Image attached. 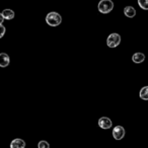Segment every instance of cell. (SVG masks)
Here are the masks:
<instances>
[{
  "mask_svg": "<svg viewBox=\"0 0 148 148\" xmlns=\"http://www.w3.org/2000/svg\"><path fill=\"white\" fill-rule=\"evenodd\" d=\"M5 34V27L3 25H0V39L4 36Z\"/></svg>",
  "mask_w": 148,
  "mask_h": 148,
  "instance_id": "cell-14",
  "label": "cell"
},
{
  "mask_svg": "<svg viewBox=\"0 0 148 148\" xmlns=\"http://www.w3.org/2000/svg\"><path fill=\"white\" fill-rule=\"evenodd\" d=\"M2 15L4 16L5 19L10 21V19H13V17H14L15 14H14V11L11 10V9H5V10H3Z\"/></svg>",
  "mask_w": 148,
  "mask_h": 148,
  "instance_id": "cell-10",
  "label": "cell"
},
{
  "mask_svg": "<svg viewBox=\"0 0 148 148\" xmlns=\"http://www.w3.org/2000/svg\"><path fill=\"white\" fill-rule=\"evenodd\" d=\"M121 43V36L119 34H111L108 37L107 40V45L110 48H116L120 45Z\"/></svg>",
  "mask_w": 148,
  "mask_h": 148,
  "instance_id": "cell-3",
  "label": "cell"
},
{
  "mask_svg": "<svg viewBox=\"0 0 148 148\" xmlns=\"http://www.w3.org/2000/svg\"><path fill=\"white\" fill-rule=\"evenodd\" d=\"M10 148H25V142L23 139H14L11 141Z\"/></svg>",
  "mask_w": 148,
  "mask_h": 148,
  "instance_id": "cell-7",
  "label": "cell"
},
{
  "mask_svg": "<svg viewBox=\"0 0 148 148\" xmlns=\"http://www.w3.org/2000/svg\"><path fill=\"white\" fill-rule=\"evenodd\" d=\"M145 59V55L143 53H135L133 56H132V60H133L134 63H141V62L144 61Z\"/></svg>",
  "mask_w": 148,
  "mask_h": 148,
  "instance_id": "cell-9",
  "label": "cell"
},
{
  "mask_svg": "<svg viewBox=\"0 0 148 148\" xmlns=\"http://www.w3.org/2000/svg\"><path fill=\"white\" fill-rule=\"evenodd\" d=\"M38 148H50V144L45 140H42L38 144Z\"/></svg>",
  "mask_w": 148,
  "mask_h": 148,
  "instance_id": "cell-13",
  "label": "cell"
},
{
  "mask_svg": "<svg viewBox=\"0 0 148 148\" xmlns=\"http://www.w3.org/2000/svg\"><path fill=\"white\" fill-rule=\"evenodd\" d=\"M114 2L112 0H101L99 3V10L101 13H109L113 10Z\"/></svg>",
  "mask_w": 148,
  "mask_h": 148,
  "instance_id": "cell-2",
  "label": "cell"
},
{
  "mask_svg": "<svg viewBox=\"0 0 148 148\" xmlns=\"http://www.w3.org/2000/svg\"><path fill=\"white\" fill-rule=\"evenodd\" d=\"M138 5L144 10H148V0H138Z\"/></svg>",
  "mask_w": 148,
  "mask_h": 148,
  "instance_id": "cell-12",
  "label": "cell"
},
{
  "mask_svg": "<svg viewBox=\"0 0 148 148\" xmlns=\"http://www.w3.org/2000/svg\"><path fill=\"white\" fill-rule=\"evenodd\" d=\"M139 95L142 99H144V101H148V86L142 87L141 90H140Z\"/></svg>",
  "mask_w": 148,
  "mask_h": 148,
  "instance_id": "cell-11",
  "label": "cell"
},
{
  "mask_svg": "<svg viewBox=\"0 0 148 148\" xmlns=\"http://www.w3.org/2000/svg\"><path fill=\"white\" fill-rule=\"evenodd\" d=\"M46 23L51 27H57L62 23V17L58 12H49L46 16Z\"/></svg>",
  "mask_w": 148,
  "mask_h": 148,
  "instance_id": "cell-1",
  "label": "cell"
},
{
  "mask_svg": "<svg viewBox=\"0 0 148 148\" xmlns=\"http://www.w3.org/2000/svg\"><path fill=\"white\" fill-rule=\"evenodd\" d=\"M10 63V59L9 56L5 53H0V67H7Z\"/></svg>",
  "mask_w": 148,
  "mask_h": 148,
  "instance_id": "cell-6",
  "label": "cell"
},
{
  "mask_svg": "<svg viewBox=\"0 0 148 148\" xmlns=\"http://www.w3.org/2000/svg\"><path fill=\"white\" fill-rule=\"evenodd\" d=\"M4 16L2 15V13H0V25H2L3 23V21H4Z\"/></svg>",
  "mask_w": 148,
  "mask_h": 148,
  "instance_id": "cell-15",
  "label": "cell"
},
{
  "mask_svg": "<svg viewBox=\"0 0 148 148\" xmlns=\"http://www.w3.org/2000/svg\"><path fill=\"white\" fill-rule=\"evenodd\" d=\"M125 136V129L122 126H116L113 129V137L116 140H121Z\"/></svg>",
  "mask_w": 148,
  "mask_h": 148,
  "instance_id": "cell-4",
  "label": "cell"
},
{
  "mask_svg": "<svg viewBox=\"0 0 148 148\" xmlns=\"http://www.w3.org/2000/svg\"><path fill=\"white\" fill-rule=\"evenodd\" d=\"M124 13H125V15L127 17H134L136 15V10L134 7L132 6H126L125 8H124Z\"/></svg>",
  "mask_w": 148,
  "mask_h": 148,
  "instance_id": "cell-8",
  "label": "cell"
},
{
  "mask_svg": "<svg viewBox=\"0 0 148 148\" xmlns=\"http://www.w3.org/2000/svg\"><path fill=\"white\" fill-rule=\"evenodd\" d=\"M112 125H113V124H112L111 119L108 117H101V119L99 120V126L101 129H105V130L110 129V128L112 127Z\"/></svg>",
  "mask_w": 148,
  "mask_h": 148,
  "instance_id": "cell-5",
  "label": "cell"
}]
</instances>
